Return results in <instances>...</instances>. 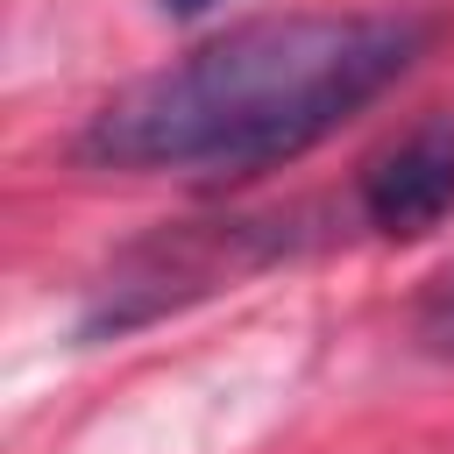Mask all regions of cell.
<instances>
[{"instance_id": "6da1fadb", "label": "cell", "mask_w": 454, "mask_h": 454, "mask_svg": "<svg viewBox=\"0 0 454 454\" xmlns=\"http://www.w3.org/2000/svg\"><path fill=\"white\" fill-rule=\"evenodd\" d=\"M426 14H270L199 43L192 57L121 85L78 135L106 170H213L248 177L305 156L355 106L411 71Z\"/></svg>"}, {"instance_id": "7a4b0ae2", "label": "cell", "mask_w": 454, "mask_h": 454, "mask_svg": "<svg viewBox=\"0 0 454 454\" xmlns=\"http://www.w3.org/2000/svg\"><path fill=\"white\" fill-rule=\"evenodd\" d=\"M270 255H284V234H262L255 220L170 227V234L142 241V248L121 262V277H114V284L99 291V305L85 312V333L135 326V319H149V312H163V305H177V298H199V291H213V284L270 262Z\"/></svg>"}, {"instance_id": "3957f363", "label": "cell", "mask_w": 454, "mask_h": 454, "mask_svg": "<svg viewBox=\"0 0 454 454\" xmlns=\"http://www.w3.org/2000/svg\"><path fill=\"white\" fill-rule=\"evenodd\" d=\"M355 199L376 234H397V241L433 234L454 213V114H426L397 142H383L362 163Z\"/></svg>"}, {"instance_id": "277c9868", "label": "cell", "mask_w": 454, "mask_h": 454, "mask_svg": "<svg viewBox=\"0 0 454 454\" xmlns=\"http://www.w3.org/2000/svg\"><path fill=\"white\" fill-rule=\"evenodd\" d=\"M426 333H433L440 348H454V277L440 284V298H433V312H426Z\"/></svg>"}, {"instance_id": "5b68a950", "label": "cell", "mask_w": 454, "mask_h": 454, "mask_svg": "<svg viewBox=\"0 0 454 454\" xmlns=\"http://www.w3.org/2000/svg\"><path fill=\"white\" fill-rule=\"evenodd\" d=\"M170 14H199V7H213V0H163Z\"/></svg>"}]
</instances>
